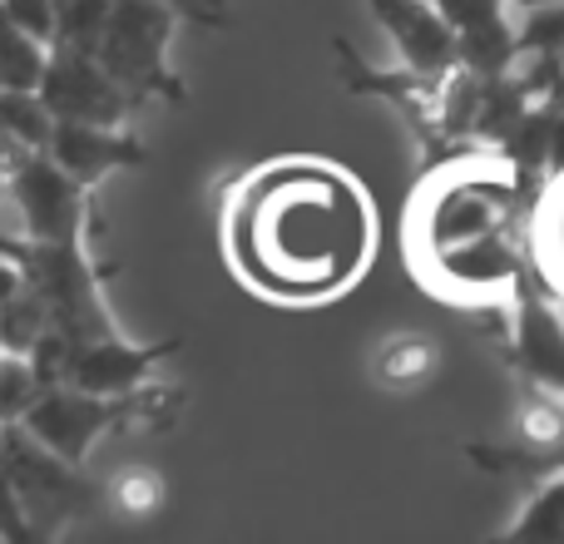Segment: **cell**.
<instances>
[{"label": "cell", "instance_id": "obj_16", "mask_svg": "<svg viewBox=\"0 0 564 544\" xmlns=\"http://www.w3.org/2000/svg\"><path fill=\"white\" fill-rule=\"evenodd\" d=\"M55 6H59V35H55V45L89 50V55H95L99 40H105L109 15H115V0H55Z\"/></svg>", "mask_w": 564, "mask_h": 544}, {"label": "cell", "instance_id": "obj_3", "mask_svg": "<svg viewBox=\"0 0 564 544\" xmlns=\"http://www.w3.org/2000/svg\"><path fill=\"white\" fill-rule=\"evenodd\" d=\"M6 184H10V238L30 243H75L85 194L79 178L65 174L55 159H40V149L10 139L6 149Z\"/></svg>", "mask_w": 564, "mask_h": 544}, {"label": "cell", "instance_id": "obj_21", "mask_svg": "<svg viewBox=\"0 0 564 544\" xmlns=\"http://www.w3.org/2000/svg\"><path fill=\"white\" fill-rule=\"evenodd\" d=\"M510 6H525V10H535V6H564V0H510Z\"/></svg>", "mask_w": 564, "mask_h": 544}, {"label": "cell", "instance_id": "obj_18", "mask_svg": "<svg viewBox=\"0 0 564 544\" xmlns=\"http://www.w3.org/2000/svg\"><path fill=\"white\" fill-rule=\"evenodd\" d=\"M109 500H115L119 515L144 520L164 505V480H159V470H149V466H129L109 480Z\"/></svg>", "mask_w": 564, "mask_h": 544}, {"label": "cell", "instance_id": "obj_9", "mask_svg": "<svg viewBox=\"0 0 564 544\" xmlns=\"http://www.w3.org/2000/svg\"><path fill=\"white\" fill-rule=\"evenodd\" d=\"M169 351H174V341H164V347H129V341H115V337H95L69 347L59 381L79 391H95V396H134Z\"/></svg>", "mask_w": 564, "mask_h": 544}, {"label": "cell", "instance_id": "obj_17", "mask_svg": "<svg viewBox=\"0 0 564 544\" xmlns=\"http://www.w3.org/2000/svg\"><path fill=\"white\" fill-rule=\"evenodd\" d=\"M510 535H525V540H564V470L550 476L545 486L530 496L525 515L510 525Z\"/></svg>", "mask_w": 564, "mask_h": 544}, {"label": "cell", "instance_id": "obj_10", "mask_svg": "<svg viewBox=\"0 0 564 544\" xmlns=\"http://www.w3.org/2000/svg\"><path fill=\"white\" fill-rule=\"evenodd\" d=\"M451 15L460 35V59L466 69H480V75H506L510 59L520 55V35L510 30L506 6L510 0H436Z\"/></svg>", "mask_w": 564, "mask_h": 544}, {"label": "cell", "instance_id": "obj_20", "mask_svg": "<svg viewBox=\"0 0 564 544\" xmlns=\"http://www.w3.org/2000/svg\"><path fill=\"white\" fill-rule=\"evenodd\" d=\"M6 20L20 25V30H30V35L50 40V45H55V35H59V6L55 0H6Z\"/></svg>", "mask_w": 564, "mask_h": 544}, {"label": "cell", "instance_id": "obj_7", "mask_svg": "<svg viewBox=\"0 0 564 544\" xmlns=\"http://www.w3.org/2000/svg\"><path fill=\"white\" fill-rule=\"evenodd\" d=\"M40 95L55 109V119H79V124H119L124 105L134 99L105 69V59L89 55V50H69V45H55Z\"/></svg>", "mask_w": 564, "mask_h": 544}, {"label": "cell", "instance_id": "obj_8", "mask_svg": "<svg viewBox=\"0 0 564 544\" xmlns=\"http://www.w3.org/2000/svg\"><path fill=\"white\" fill-rule=\"evenodd\" d=\"M371 10L387 25V35L397 40L406 69H416V75H451L456 69L460 35L436 0H371Z\"/></svg>", "mask_w": 564, "mask_h": 544}, {"label": "cell", "instance_id": "obj_19", "mask_svg": "<svg viewBox=\"0 0 564 544\" xmlns=\"http://www.w3.org/2000/svg\"><path fill=\"white\" fill-rule=\"evenodd\" d=\"M520 55H564V6H535L520 25Z\"/></svg>", "mask_w": 564, "mask_h": 544}, {"label": "cell", "instance_id": "obj_12", "mask_svg": "<svg viewBox=\"0 0 564 544\" xmlns=\"http://www.w3.org/2000/svg\"><path fill=\"white\" fill-rule=\"evenodd\" d=\"M50 159H55L65 174H75L79 184H99L109 168L134 164L139 144L134 139H119L115 124H79V119H59L55 139H50Z\"/></svg>", "mask_w": 564, "mask_h": 544}, {"label": "cell", "instance_id": "obj_2", "mask_svg": "<svg viewBox=\"0 0 564 544\" xmlns=\"http://www.w3.org/2000/svg\"><path fill=\"white\" fill-rule=\"evenodd\" d=\"M520 214V184L500 168H451L426 188L416 214V263L431 282L460 297L520 287V248L510 238Z\"/></svg>", "mask_w": 564, "mask_h": 544}, {"label": "cell", "instance_id": "obj_4", "mask_svg": "<svg viewBox=\"0 0 564 544\" xmlns=\"http://www.w3.org/2000/svg\"><path fill=\"white\" fill-rule=\"evenodd\" d=\"M6 480H10V505L30 510L40 520V535H55L59 520H69L75 510H85L95 500V486L79 476L75 460L40 446L20 421H10L6 431Z\"/></svg>", "mask_w": 564, "mask_h": 544}, {"label": "cell", "instance_id": "obj_15", "mask_svg": "<svg viewBox=\"0 0 564 544\" xmlns=\"http://www.w3.org/2000/svg\"><path fill=\"white\" fill-rule=\"evenodd\" d=\"M50 55H55L50 40L10 25L6 30V89H40L50 75Z\"/></svg>", "mask_w": 564, "mask_h": 544}, {"label": "cell", "instance_id": "obj_1", "mask_svg": "<svg viewBox=\"0 0 564 544\" xmlns=\"http://www.w3.org/2000/svg\"><path fill=\"white\" fill-rule=\"evenodd\" d=\"M228 253L258 292L317 302L341 292L371 253V208L327 164H268L228 208Z\"/></svg>", "mask_w": 564, "mask_h": 544}, {"label": "cell", "instance_id": "obj_6", "mask_svg": "<svg viewBox=\"0 0 564 544\" xmlns=\"http://www.w3.org/2000/svg\"><path fill=\"white\" fill-rule=\"evenodd\" d=\"M115 421H129V396H95V391H79V387L55 381V387H45L35 401H30L20 426H25L40 446L55 450V456L85 466L95 440L105 436Z\"/></svg>", "mask_w": 564, "mask_h": 544}, {"label": "cell", "instance_id": "obj_11", "mask_svg": "<svg viewBox=\"0 0 564 544\" xmlns=\"http://www.w3.org/2000/svg\"><path fill=\"white\" fill-rule=\"evenodd\" d=\"M516 361L525 367V377L535 381V387L564 396V317L550 312V302H540L535 292H520Z\"/></svg>", "mask_w": 564, "mask_h": 544}, {"label": "cell", "instance_id": "obj_14", "mask_svg": "<svg viewBox=\"0 0 564 544\" xmlns=\"http://www.w3.org/2000/svg\"><path fill=\"white\" fill-rule=\"evenodd\" d=\"M0 119H6V139H20V144H30V149H50L55 124H59L40 89H6Z\"/></svg>", "mask_w": 564, "mask_h": 544}, {"label": "cell", "instance_id": "obj_13", "mask_svg": "<svg viewBox=\"0 0 564 544\" xmlns=\"http://www.w3.org/2000/svg\"><path fill=\"white\" fill-rule=\"evenodd\" d=\"M436 341L421 337V331H397V337H387L377 347V357H371V377L381 381V387L391 391H416L421 381L436 371Z\"/></svg>", "mask_w": 564, "mask_h": 544}, {"label": "cell", "instance_id": "obj_5", "mask_svg": "<svg viewBox=\"0 0 564 544\" xmlns=\"http://www.w3.org/2000/svg\"><path fill=\"white\" fill-rule=\"evenodd\" d=\"M169 25H174V10L164 0H115V15H109L105 40H99L95 55L105 59V69L134 99L164 89Z\"/></svg>", "mask_w": 564, "mask_h": 544}]
</instances>
